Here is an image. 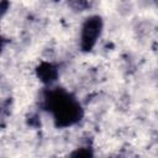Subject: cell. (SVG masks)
I'll list each match as a JSON object with an SVG mask.
<instances>
[{"mask_svg":"<svg viewBox=\"0 0 158 158\" xmlns=\"http://www.w3.org/2000/svg\"><path fill=\"white\" fill-rule=\"evenodd\" d=\"M44 106L53 115L57 127L72 126L83 116L81 106L77 99L59 88L49 90L46 94Z\"/></svg>","mask_w":158,"mask_h":158,"instance_id":"1","label":"cell"},{"mask_svg":"<svg viewBox=\"0 0 158 158\" xmlns=\"http://www.w3.org/2000/svg\"><path fill=\"white\" fill-rule=\"evenodd\" d=\"M102 20L100 16H91L85 20L80 33V47L83 51L89 52L94 48L98 38L101 35Z\"/></svg>","mask_w":158,"mask_h":158,"instance_id":"2","label":"cell"},{"mask_svg":"<svg viewBox=\"0 0 158 158\" xmlns=\"http://www.w3.org/2000/svg\"><path fill=\"white\" fill-rule=\"evenodd\" d=\"M37 74L40 77V79L46 83V84H51L52 81H54L58 77V69L51 64V63H42L38 68H37Z\"/></svg>","mask_w":158,"mask_h":158,"instance_id":"3","label":"cell"},{"mask_svg":"<svg viewBox=\"0 0 158 158\" xmlns=\"http://www.w3.org/2000/svg\"><path fill=\"white\" fill-rule=\"evenodd\" d=\"M69 6L75 11H83L89 6V0H68Z\"/></svg>","mask_w":158,"mask_h":158,"instance_id":"4","label":"cell"},{"mask_svg":"<svg viewBox=\"0 0 158 158\" xmlns=\"http://www.w3.org/2000/svg\"><path fill=\"white\" fill-rule=\"evenodd\" d=\"M7 9H9V1H7V0L0 1V17L6 12Z\"/></svg>","mask_w":158,"mask_h":158,"instance_id":"5","label":"cell"},{"mask_svg":"<svg viewBox=\"0 0 158 158\" xmlns=\"http://www.w3.org/2000/svg\"><path fill=\"white\" fill-rule=\"evenodd\" d=\"M2 47H4V38H2L1 36H0V52H1Z\"/></svg>","mask_w":158,"mask_h":158,"instance_id":"6","label":"cell"}]
</instances>
